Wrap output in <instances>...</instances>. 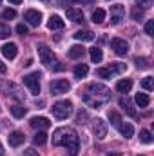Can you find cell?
I'll return each instance as SVG.
<instances>
[{"instance_id":"cell-18","label":"cell","mask_w":154,"mask_h":156,"mask_svg":"<svg viewBox=\"0 0 154 156\" xmlns=\"http://www.w3.org/2000/svg\"><path fill=\"white\" fill-rule=\"evenodd\" d=\"M67 18L73 20V22H83V13H82V9L69 7V9H67Z\"/></svg>"},{"instance_id":"cell-16","label":"cell","mask_w":154,"mask_h":156,"mask_svg":"<svg viewBox=\"0 0 154 156\" xmlns=\"http://www.w3.org/2000/svg\"><path fill=\"white\" fill-rule=\"evenodd\" d=\"M64 26H65V22H64L58 15H53V16L49 18V22H47V27H49V29H64Z\"/></svg>"},{"instance_id":"cell-7","label":"cell","mask_w":154,"mask_h":156,"mask_svg":"<svg viewBox=\"0 0 154 156\" xmlns=\"http://www.w3.org/2000/svg\"><path fill=\"white\" fill-rule=\"evenodd\" d=\"M107 122H103L102 118H96L94 120V125H93V131H94V134H96V138L98 140H103L105 136H107Z\"/></svg>"},{"instance_id":"cell-10","label":"cell","mask_w":154,"mask_h":156,"mask_svg":"<svg viewBox=\"0 0 154 156\" xmlns=\"http://www.w3.org/2000/svg\"><path fill=\"white\" fill-rule=\"evenodd\" d=\"M24 18L29 22V26H35V27H38L40 22H42V13H40V11H37V9H29V11H26Z\"/></svg>"},{"instance_id":"cell-23","label":"cell","mask_w":154,"mask_h":156,"mask_svg":"<svg viewBox=\"0 0 154 156\" xmlns=\"http://www.w3.org/2000/svg\"><path fill=\"white\" fill-rule=\"evenodd\" d=\"M89 55H91V60H93L94 64H100V62H102V58H103V53H102V49H100V47H93Z\"/></svg>"},{"instance_id":"cell-1","label":"cell","mask_w":154,"mask_h":156,"mask_svg":"<svg viewBox=\"0 0 154 156\" xmlns=\"http://www.w3.org/2000/svg\"><path fill=\"white\" fill-rule=\"evenodd\" d=\"M53 145L56 147H65L71 156H75L78 153V134L75 133V129L71 127H58L54 133H53Z\"/></svg>"},{"instance_id":"cell-6","label":"cell","mask_w":154,"mask_h":156,"mask_svg":"<svg viewBox=\"0 0 154 156\" xmlns=\"http://www.w3.org/2000/svg\"><path fill=\"white\" fill-rule=\"evenodd\" d=\"M71 89V83L67 82V80H54V82H51V93L53 94H64V93H67Z\"/></svg>"},{"instance_id":"cell-14","label":"cell","mask_w":154,"mask_h":156,"mask_svg":"<svg viewBox=\"0 0 154 156\" xmlns=\"http://www.w3.org/2000/svg\"><path fill=\"white\" fill-rule=\"evenodd\" d=\"M7 140H9V145H11V147H18V145L24 144V134H22L20 131H13Z\"/></svg>"},{"instance_id":"cell-17","label":"cell","mask_w":154,"mask_h":156,"mask_svg":"<svg viewBox=\"0 0 154 156\" xmlns=\"http://www.w3.org/2000/svg\"><path fill=\"white\" fill-rule=\"evenodd\" d=\"M118 131L121 133L123 138H132V134H134V127H132L131 123H125V122H121V123L118 125Z\"/></svg>"},{"instance_id":"cell-25","label":"cell","mask_w":154,"mask_h":156,"mask_svg":"<svg viewBox=\"0 0 154 156\" xmlns=\"http://www.w3.org/2000/svg\"><path fill=\"white\" fill-rule=\"evenodd\" d=\"M11 115L15 118H24L26 116V107H22V105H13V107H11Z\"/></svg>"},{"instance_id":"cell-9","label":"cell","mask_w":154,"mask_h":156,"mask_svg":"<svg viewBox=\"0 0 154 156\" xmlns=\"http://www.w3.org/2000/svg\"><path fill=\"white\" fill-rule=\"evenodd\" d=\"M111 47L114 49V53L120 55V56H123V55L129 53V44H127L125 40H121V38H113L111 40Z\"/></svg>"},{"instance_id":"cell-30","label":"cell","mask_w":154,"mask_h":156,"mask_svg":"<svg viewBox=\"0 0 154 156\" xmlns=\"http://www.w3.org/2000/svg\"><path fill=\"white\" fill-rule=\"evenodd\" d=\"M109 69H111V71L116 75V73H123V71L127 69V66H125V64H120V62H116V64H111V66H109Z\"/></svg>"},{"instance_id":"cell-36","label":"cell","mask_w":154,"mask_h":156,"mask_svg":"<svg viewBox=\"0 0 154 156\" xmlns=\"http://www.w3.org/2000/svg\"><path fill=\"white\" fill-rule=\"evenodd\" d=\"M142 16H143V9L134 7V9H132V18H134V20H140Z\"/></svg>"},{"instance_id":"cell-22","label":"cell","mask_w":154,"mask_h":156,"mask_svg":"<svg viewBox=\"0 0 154 156\" xmlns=\"http://www.w3.org/2000/svg\"><path fill=\"white\" fill-rule=\"evenodd\" d=\"M134 100H136V104H138L140 107H147V105L151 104V98H149L147 93H138V94L134 96Z\"/></svg>"},{"instance_id":"cell-42","label":"cell","mask_w":154,"mask_h":156,"mask_svg":"<svg viewBox=\"0 0 154 156\" xmlns=\"http://www.w3.org/2000/svg\"><path fill=\"white\" fill-rule=\"evenodd\" d=\"M5 154V151H4V147H2V144H0V156H4Z\"/></svg>"},{"instance_id":"cell-11","label":"cell","mask_w":154,"mask_h":156,"mask_svg":"<svg viewBox=\"0 0 154 156\" xmlns=\"http://www.w3.org/2000/svg\"><path fill=\"white\" fill-rule=\"evenodd\" d=\"M2 55L5 56V58H9V60H13V58H16V55H18V47H16V44H4L2 45Z\"/></svg>"},{"instance_id":"cell-4","label":"cell","mask_w":154,"mask_h":156,"mask_svg":"<svg viewBox=\"0 0 154 156\" xmlns=\"http://www.w3.org/2000/svg\"><path fill=\"white\" fill-rule=\"evenodd\" d=\"M40 73H31V75H27V76H24V83H26V87L33 93V94H38L40 93Z\"/></svg>"},{"instance_id":"cell-28","label":"cell","mask_w":154,"mask_h":156,"mask_svg":"<svg viewBox=\"0 0 154 156\" xmlns=\"http://www.w3.org/2000/svg\"><path fill=\"white\" fill-rule=\"evenodd\" d=\"M96 75H98L100 78H111L114 73H113L109 67H100V69H96Z\"/></svg>"},{"instance_id":"cell-26","label":"cell","mask_w":154,"mask_h":156,"mask_svg":"<svg viewBox=\"0 0 154 156\" xmlns=\"http://www.w3.org/2000/svg\"><path fill=\"white\" fill-rule=\"evenodd\" d=\"M140 140H142L143 144H152V134H151V131L142 129V131H140Z\"/></svg>"},{"instance_id":"cell-12","label":"cell","mask_w":154,"mask_h":156,"mask_svg":"<svg viewBox=\"0 0 154 156\" xmlns=\"http://www.w3.org/2000/svg\"><path fill=\"white\" fill-rule=\"evenodd\" d=\"M31 127L33 129H40V131H44V129H47L49 125H51V122L47 120V118H44V116H35V118H31Z\"/></svg>"},{"instance_id":"cell-3","label":"cell","mask_w":154,"mask_h":156,"mask_svg":"<svg viewBox=\"0 0 154 156\" xmlns=\"http://www.w3.org/2000/svg\"><path fill=\"white\" fill-rule=\"evenodd\" d=\"M51 111H53V116L54 118L65 120V118H69L73 115V104H71L69 100H60V102H56V104L51 107Z\"/></svg>"},{"instance_id":"cell-33","label":"cell","mask_w":154,"mask_h":156,"mask_svg":"<svg viewBox=\"0 0 154 156\" xmlns=\"http://www.w3.org/2000/svg\"><path fill=\"white\" fill-rule=\"evenodd\" d=\"M11 35V29H9V26H5V24H0V38H7Z\"/></svg>"},{"instance_id":"cell-41","label":"cell","mask_w":154,"mask_h":156,"mask_svg":"<svg viewBox=\"0 0 154 156\" xmlns=\"http://www.w3.org/2000/svg\"><path fill=\"white\" fill-rule=\"evenodd\" d=\"M24 156H38V153H35V151H31V149H29V151H26V153H24Z\"/></svg>"},{"instance_id":"cell-5","label":"cell","mask_w":154,"mask_h":156,"mask_svg":"<svg viewBox=\"0 0 154 156\" xmlns=\"http://www.w3.org/2000/svg\"><path fill=\"white\" fill-rule=\"evenodd\" d=\"M38 56H40V62H42L44 66H53V64L56 62L53 51H51L47 45H40L38 47Z\"/></svg>"},{"instance_id":"cell-13","label":"cell","mask_w":154,"mask_h":156,"mask_svg":"<svg viewBox=\"0 0 154 156\" xmlns=\"http://www.w3.org/2000/svg\"><path fill=\"white\" fill-rule=\"evenodd\" d=\"M120 107H121L129 116H136V109H134L132 102H131L127 96H121V98H120Z\"/></svg>"},{"instance_id":"cell-43","label":"cell","mask_w":154,"mask_h":156,"mask_svg":"<svg viewBox=\"0 0 154 156\" xmlns=\"http://www.w3.org/2000/svg\"><path fill=\"white\" fill-rule=\"evenodd\" d=\"M9 2H11V4H15V5H16V4H20V2H22V0H9Z\"/></svg>"},{"instance_id":"cell-31","label":"cell","mask_w":154,"mask_h":156,"mask_svg":"<svg viewBox=\"0 0 154 156\" xmlns=\"http://www.w3.org/2000/svg\"><path fill=\"white\" fill-rule=\"evenodd\" d=\"M152 76H145L143 80H142V87L145 89V91H152V87H154V83H152Z\"/></svg>"},{"instance_id":"cell-8","label":"cell","mask_w":154,"mask_h":156,"mask_svg":"<svg viewBox=\"0 0 154 156\" xmlns=\"http://www.w3.org/2000/svg\"><path fill=\"white\" fill-rule=\"evenodd\" d=\"M123 16H125V7H123L121 4H114V5H111V22H113L114 26L123 20Z\"/></svg>"},{"instance_id":"cell-29","label":"cell","mask_w":154,"mask_h":156,"mask_svg":"<svg viewBox=\"0 0 154 156\" xmlns=\"http://www.w3.org/2000/svg\"><path fill=\"white\" fill-rule=\"evenodd\" d=\"M45 142H47V134H45L44 131H38V133L35 134V144H37V145H44Z\"/></svg>"},{"instance_id":"cell-15","label":"cell","mask_w":154,"mask_h":156,"mask_svg":"<svg viewBox=\"0 0 154 156\" xmlns=\"http://www.w3.org/2000/svg\"><path fill=\"white\" fill-rule=\"evenodd\" d=\"M131 89H132V80H129V78L120 80V82L116 83V91H118V93H121V94H127Z\"/></svg>"},{"instance_id":"cell-21","label":"cell","mask_w":154,"mask_h":156,"mask_svg":"<svg viewBox=\"0 0 154 156\" xmlns=\"http://www.w3.org/2000/svg\"><path fill=\"white\" fill-rule=\"evenodd\" d=\"M85 55V47L83 45H73L71 49H69V58H82Z\"/></svg>"},{"instance_id":"cell-35","label":"cell","mask_w":154,"mask_h":156,"mask_svg":"<svg viewBox=\"0 0 154 156\" xmlns=\"http://www.w3.org/2000/svg\"><path fill=\"white\" fill-rule=\"evenodd\" d=\"M145 33H147L149 37L154 35V22L152 20H147V24H145Z\"/></svg>"},{"instance_id":"cell-45","label":"cell","mask_w":154,"mask_h":156,"mask_svg":"<svg viewBox=\"0 0 154 156\" xmlns=\"http://www.w3.org/2000/svg\"><path fill=\"white\" fill-rule=\"evenodd\" d=\"M0 2H2V0H0Z\"/></svg>"},{"instance_id":"cell-44","label":"cell","mask_w":154,"mask_h":156,"mask_svg":"<svg viewBox=\"0 0 154 156\" xmlns=\"http://www.w3.org/2000/svg\"><path fill=\"white\" fill-rule=\"evenodd\" d=\"M107 156H121V154H120V153H109Z\"/></svg>"},{"instance_id":"cell-40","label":"cell","mask_w":154,"mask_h":156,"mask_svg":"<svg viewBox=\"0 0 154 156\" xmlns=\"http://www.w3.org/2000/svg\"><path fill=\"white\" fill-rule=\"evenodd\" d=\"M83 118H87V115L80 111V113H78V123H82V120H83Z\"/></svg>"},{"instance_id":"cell-27","label":"cell","mask_w":154,"mask_h":156,"mask_svg":"<svg viewBox=\"0 0 154 156\" xmlns=\"http://www.w3.org/2000/svg\"><path fill=\"white\" fill-rule=\"evenodd\" d=\"M16 16V11L15 9H4L2 13H0V18L2 20H13Z\"/></svg>"},{"instance_id":"cell-34","label":"cell","mask_w":154,"mask_h":156,"mask_svg":"<svg viewBox=\"0 0 154 156\" xmlns=\"http://www.w3.org/2000/svg\"><path fill=\"white\" fill-rule=\"evenodd\" d=\"M152 5V0H136V7H142V9H149Z\"/></svg>"},{"instance_id":"cell-19","label":"cell","mask_w":154,"mask_h":156,"mask_svg":"<svg viewBox=\"0 0 154 156\" xmlns=\"http://www.w3.org/2000/svg\"><path fill=\"white\" fill-rule=\"evenodd\" d=\"M75 38L80 40V42H91V40H94V33L93 31H76L75 33Z\"/></svg>"},{"instance_id":"cell-20","label":"cell","mask_w":154,"mask_h":156,"mask_svg":"<svg viewBox=\"0 0 154 156\" xmlns=\"http://www.w3.org/2000/svg\"><path fill=\"white\" fill-rule=\"evenodd\" d=\"M73 73H75L76 78H85L87 73H89V67H87V64H76L75 69H73Z\"/></svg>"},{"instance_id":"cell-39","label":"cell","mask_w":154,"mask_h":156,"mask_svg":"<svg viewBox=\"0 0 154 156\" xmlns=\"http://www.w3.org/2000/svg\"><path fill=\"white\" fill-rule=\"evenodd\" d=\"M5 71H7V67H5V64H4V62L0 60V75H4Z\"/></svg>"},{"instance_id":"cell-2","label":"cell","mask_w":154,"mask_h":156,"mask_svg":"<svg viewBox=\"0 0 154 156\" xmlns=\"http://www.w3.org/2000/svg\"><path fill=\"white\" fill-rule=\"evenodd\" d=\"M111 100V91L103 83H89L83 94V102L91 107H102L105 102Z\"/></svg>"},{"instance_id":"cell-32","label":"cell","mask_w":154,"mask_h":156,"mask_svg":"<svg viewBox=\"0 0 154 156\" xmlns=\"http://www.w3.org/2000/svg\"><path fill=\"white\" fill-rule=\"evenodd\" d=\"M109 120H111V123H113L114 127H118V125L121 123V118H120V115H118V113H114V111H111V113H109Z\"/></svg>"},{"instance_id":"cell-38","label":"cell","mask_w":154,"mask_h":156,"mask_svg":"<svg viewBox=\"0 0 154 156\" xmlns=\"http://www.w3.org/2000/svg\"><path fill=\"white\" fill-rule=\"evenodd\" d=\"M136 66H138V67H142V69L149 67V64H147V60H145V58H136Z\"/></svg>"},{"instance_id":"cell-24","label":"cell","mask_w":154,"mask_h":156,"mask_svg":"<svg viewBox=\"0 0 154 156\" xmlns=\"http://www.w3.org/2000/svg\"><path fill=\"white\" fill-rule=\"evenodd\" d=\"M103 20H105V11L100 9V7L94 9V11H93V22H94V24H102Z\"/></svg>"},{"instance_id":"cell-37","label":"cell","mask_w":154,"mask_h":156,"mask_svg":"<svg viewBox=\"0 0 154 156\" xmlns=\"http://www.w3.org/2000/svg\"><path fill=\"white\" fill-rule=\"evenodd\" d=\"M16 33H18V35H22V37H24V35H27V26L18 24V26H16Z\"/></svg>"}]
</instances>
